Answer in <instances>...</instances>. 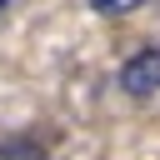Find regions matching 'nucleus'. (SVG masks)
<instances>
[{
    "label": "nucleus",
    "mask_w": 160,
    "mask_h": 160,
    "mask_svg": "<svg viewBox=\"0 0 160 160\" xmlns=\"http://www.w3.org/2000/svg\"><path fill=\"white\" fill-rule=\"evenodd\" d=\"M120 90L125 95H135V100H145V95H155L160 90V45H145V50H135L125 65H120Z\"/></svg>",
    "instance_id": "obj_1"
},
{
    "label": "nucleus",
    "mask_w": 160,
    "mask_h": 160,
    "mask_svg": "<svg viewBox=\"0 0 160 160\" xmlns=\"http://www.w3.org/2000/svg\"><path fill=\"white\" fill-rule=\"evenodd\" d=\"M0 160H45V150L35 135L15 130V135H0Z\"/></svg>",
    "instance_id": "obj_2"
},
{
    "label": "nucleus",
    "mask_w": 160,
    "mask_h": 160,
    "mask_svg": "<svg viewBox=\"0 0 160 160\" xmlns=\"http://www.w3.org/2000/svg\"><path fill=\"white\" fill-rule=\"evenodd\" d=\"M145 0H90V10L95 15H130V10H140Z\"/></svg>",
    "instance_id": "obj_3"
},
{
    "label": "nucleus",
    "mask_w": 160,
    "mask_h": 160,
    "mask_svg": "<svg viewBox=\"0 0 160 160\" xmlns=\"http://www.w3.org/2000/svg\"><path fill=\"white\" fill-rule=\"evenodd\" d=\"M5 5H10V0H0V10H5Z\"/></svg>",
    "instance_id": "obj_4"
}]
</instances>
